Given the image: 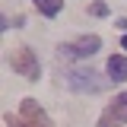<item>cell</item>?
<instances>
[{
	"label": "cell",
	"instance_id": "6da1fadb",
	"mask_svg": "<svg viewBox=\"0 0 127 127\" xmlns=\"http://www.w3.org/2000/svg\"><path fill=\"white\" fill-rule=\"evenodd\" d=\"M3 121H6L10 127H51L48 114L38 108V102H35V98H22V111H19V118L6 114Z\"/></svg>",
	"mask_w": 127,
	"mask_h": 127
},
{
	"label": "cell",
	"instance_id": "7a4b0ae2",
	"mask_svg": "<svg viewBox=\"0 0 127 127\" xmlns=\"http://www.w3.org/2000/svg\"><path fill=\"white\" fill-rule=\"evenodd\" d=\"M10 67H13L19 76H26V79H38L41 76V64L35 57V51H29V48H16L13 54H10Z\"/></svg>",
	"mask_w": 127,
	"mask_h": 127
},
{
	"label": "cell",
	"instance_id": "3957f363",
	"mask_svg": "<svg viewBox=\"0 0 127 127\" xmlns=\"http://www.w3.org/2000/svg\"><path fill=\"white\" fill-rule=\"evenodd\" d=\"M102 48V38L98 35H83L79 41H70V45H61V57L67 61H79V57H92L95 51Z\"/></svg>",
	"mask_w": 127,
	"mask_h": 127
},
{
	"label": "cell",
	"instance_id": "277c9868",
	"mask_svg": "<svg viewBox=\"0 0 127 127\" xmlns=\"http://www.w3.org/2000/svg\"><path fill=\"white\" fill-rule=\"evenodd\" d=\"M67 83H70V89H76V92H102V89H105V83L98 79L95 70H70V73H67Z\"/></svg>",
	"mask_w": 127,
	"mask_h": 127
},
{
	"label": "cell",
	"instance_id": "5b68a950",
	"mask_svg": "<svg viewBox=\"0 0 127 127\" xmlns=\"http://www.w3.org/2000/svg\"><path fill=\"white\" fill-rule=\"evenodd\" d=\"M121 124H127V92H121L98 118V127H121Z\"/></svg>",
	"mask_w": 127,
	"mask_h": 127
},
{
	"label": "cell",
	"instance_id": "8992f818",
	"mask_svg": "<svg viewBox=\"0 0 127 127\" xmlns=\"http://www.w3.org/2000/svg\"><path fill=\"white\" fill-rule=\"evenodd\" d=\"M108 73H111L114 83H124V79H127V57L111 54V57H108Z\"/></svg>",
	"mask_w": 127,
	"mask_h": 127
},
{
	"label": "cell",
	"instance_id": "52a82bcc",
	"mask_svg": "<svg viewBox=\"0 0 127 127\" xmlns=\"http://www.w3.org/2000/svg\"><path fill=\"white\" fill-rule=\"evenodd\" d=\"M35 3H38V10H41L45 16H57L61 6H64V0H35Z\"/></svg>",
	"mask_w": 127,
	"mask_h": 127
},
{
	"label": "cell",
	"instance_id": "ba28073f",
	"mask_svg": "<svg viewBox=\"0 0 127 127\" xmlns=\"http://www.w3.org/2000/svg\"><path fill=\"white\" fill-rule=\"evenodd\" d=\"M105 13H108L105 3H92V16H105Z\"/></svg>",
	"mask_w": 127,
	"mask_h": 127
},
{
	"label": "cell",
	"instance_id": "9c48e42d",
	"mask_svg": "<svg viewBox=\"0 0 127 127\" xmlns=\"http://www.w3.org/2000/svg\"><path fill=\"white\" fill-rule=\"evenodd\" d=\"M121 45H124V51H127V35H124V38H121Z\"/></svg>",
	"mask_w": 127,
	"mask_h": 127
}]
</instances>
